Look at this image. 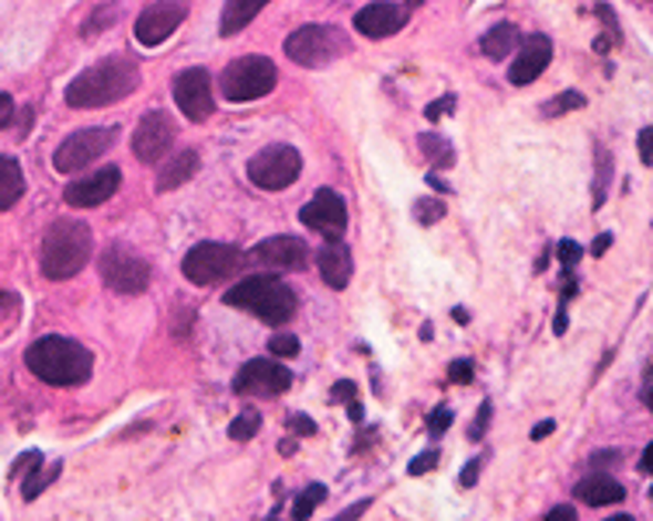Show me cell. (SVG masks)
Segmentation results:
<instances>
[{"label":"cell","mask_w":653,"mask_h":521,"mask_svg":"<svg viewBox=\"0 0 653 521\" xmlns=\"http://www.w3.org/2000/svg\"><path fill=\"white\" fill-rule=\"evenodd\" d=\"M143 81L139 63L133 56H105L102 63L87 66L84 73L70 81L66 105L70 108H108L125 102Z\"/></svg>","instance_id":"obj_1"},{"label":"cell","mask_w":653,"mask_h":521,"mask_svg":"<svg viewBox=\"0 0 653 521\" xmlns=\"http://www.w3.org/2000/svg\"><path fill=\"white\" fill-rule=\"evenodd\" d=\"M24 365H29L35 379H42L49 386H84L94 372V355L81 341L45 334L29 344Z\"/></svg>","instance_id":"obj_2"},{"label":"cell","mask_w":653,"mask_h":521,"mask_svg":"<svg viewBox=\"0 0 653 521\" xmlns=\"http://www.w3.org/2000/svg\"><path fill=\"white\" fill-rule=\"evenodd\" d=\"M94 251V237L91 227L81 219H56L53 227L45 230L42 247H39V268L45 279L66 282L91 261Z\"/></svg>","instance_id":"obj_3"},{"label":"cell","mask_w":653,"mask_h":521,"mask_svg":"<svg viewBox=\"0 0 653 521\" xmlns=\"http://www.w3.org/2000/svg\"><path fill=\"white\" fill-rule=\"evenodd\" d=\"M222 303L234 306V310L255 313L258 320H265V324H271V327L289 324V320L296 316V310H299L296 292L286 282L271 279V275H250V279L237 282L230 292L222 295Z\"/></svg>","instance_id":"obj_4"},{"label":"cell","mask_w":653,"mask_h":521,"mask_svg":"<svg viewBox=\"0 0 653 521\" xmlns=\"http://www.w3.org/2000/svg\"><path fill=\"white\" fill-rule=\"evenodd\" d=\"M247 254L240 251L237 243H219V240H203L195 243L191 251L182 261V275L191 285H219L226 279H234L237 271L243 268Z\"/></svg>","instance_id":"obj_5"},{"label":"cell","mask_w":653,"mask_h":521,"mask_svg":"<svg viewBox=\"0 0 653 521\" xmlns=\"http://www.w3.org/2000/svg\"><path fill=\"white\" fill-rule=\"evenodd\" d=\"M274 84H279V70L268 56H240L219 73V91L234 105L258 102V97L274 91Z\"/></svg>","instance_id":"obj_6"},{"label":"cell","mask_w":653,"mask_h":521,"mask_svg":"<svg viewBox=\"0 0 653 521\" xmlns=\"http://www.w3.org/2000/svg\"><path fill=\"white\" fill-rule=\"evenodd\" d=\"M348 53V39L344 32H338L334 24H303L286 39V56L299 66H331L334 60H341Z\"/></svg>","instance_id":"obj_7"},{"label":"cell","mask_w":653,"mask_h":521,"mask_svg":"<svg viewBox=\"0 0 653 521\" xmlns=\"http://www.w3.org/2000/svg\"><path fill=\"white\" fill-rule=\"evenodd\" d=\"M299 170H303V154L289 143H271L247 160V178L265 191H282L296 185Z\"/></svg>","instance_id":"obj_8"},{"label":"cell","mask_w":653,"mask_h":521,"mask_svg":"<svg viewBox=\"0 0 653 521\" xmlns=\"http://www.w3.org/2000/svg\"><path fill=\"white\" fill-rule=\"evenodd\" d=\"M118 139V126H91V129H77L73 136H66L56 154H53V167L60 174H77L84 167H91L102 154H108Z\"/></svg>","instance_id":"obj_9"},{"label":"cell","mask_w":653,"mask_h":521,"mask_svg":"<svg viewBox=\"0 0 653 521\" xmlns=\"http://www.w3.org/2000/svg\"><path fill=\"white\" fill-rule=\"evenodd\" d=\"M102 279L112 292L118 295H139L149 285V275H154V268L146 264V258H139L133 247H125L122 240H115L108 251L102 254Z\"/></svg>","instance_id":"obj_10"},{"label":"cell","mask_w":653,"mask_h":521,"mask_svg":"<svg viewBox=\"0 0 653 521\" xmlns=\"http://www.w3.org/2000/svg\"><path fill=\"white\" fill-rule=\"evenodd\" d=\"M174 136H178V126H174V118L160 108L146 112L139 122H136V133H133V154L143 160V164H157L170 154L174 146Z\"/></svg>","instance_id":"obj_11"},{"label":"cell","mask_w":653,"mask_h":521,"mask_svg":"<svg viewBox=\"0 0 653 521\" xmlns=\"http://www.w3.org/2000/svg\"><path fill=\"white\" fill-rule=\"evenodd\" d=\"M292 386V372L271 358H250L234 376L237 396H282Z\"/></svg>","instance_id":"obj_12"},{"label":"cell","mask_w":653,"mask_h":521,"mask_svg":"<svg viewBox=\"0 0 653 521\" xmlns=\"http://www.w3.org/2000/svg\"><path fill=\"white\" fill-rule=\"evenodd\" d=\"M174 102L191 122H206L216 108L213 102V77L206 66H188L174 77Z\"/></svg>","instance_id":"obj_13"},{"label":"cell","mask_w":653,"mask_h":521,"mask_svg":"<svg viewBox=\"0 0 653 521\" xmlns=\"http://www.w3.org/2000/svg\"><path fill=\"white\" fill-rule=\"evenodd\" d=\"M191 4L188 0H157L136 18V39L139 45H160L182 29Z\"/></svg>","instance_id":"obj_14"},{"label":"cell","mask_w":653,"mask_h":521,"mask_svg":"<svg viewBox=\"0 0 653 521\" xmlns=\"http://www.w3.org/2000/svg\"><path fill=\"white\" fill-rule=\"evenodd\" d=\"M299 219H303L307 230L331 240V237H341L348 227V206L334 188H320L310 202L299 209Z\"/></svg>","instance_id":"obj_15"},{"label":"cell","mask_w":653,"mask_h":521,"mask_svg":"<svg viewBox=\"0 0 653 521\" xmlns=\"http://www.w3.org/2000/svg\"><path fill=\"white\" fill-rule=\"evenodd\" d=\"M250 258L268 271H299V268H307V261H310V247L299 237L279 233V237L261 240L255 251H250Z\"/></svg>","instance_id":"obj_16"},{"label":"cell","mask_w":653,"mask_h":521,"mask_svg":"<svg viewBox=\"0 0 653 521\" xmlns=\"http://www.w3.org/2000/svg\"><path fill=\"white\" fill-rule=\"evenodd\" d=\"M118 185H122V170L118 167H102V170H94L91 178L66 185L63 202L73 206V209H94V206L108 202V198L118 191Z\"/></svg>","instance_id":"obj_17"},{"label":"cell","mask_w":653,"mask_h":521,"mask_svg":"<svg viewBox=\"0 0 653 521\" xmlns=\"http://www.w3.org/2000/svg\"><path fill=\"white\" fill-rule=\"evenodd\" d=\"M407 24V8L393 4V0H375L355 14V29L365 39H390Z\"/></svg>","instance_id":"obj_18"},{"label":"cell","mask_w":653,"mask_h":521,"mask_svg":"<svg viewBox=\"0 0 653 521\" xmlns=\"http://www.w3.org/2000/svg\"><path fill=\"white\" fill-rule=\"evenodd\" d=\"M549 60H552V42L546 35H529V39H525V45L518 49V60L511 63L508 81L515 87H525V84L539 81V73H546Z\"/></svg>","instance_id":"obj_19"},{"label":"cell","mask_w":653,"mask_h":521,"mask_svg":"<svg viewBox=\"0 0 653 521\" xmlns=\"http://www.w3.org/2000/svg\"><path fill=\"white\" fill-rule=\"evenodd\" d=\"M317 271L320 279L331 289H348L351 271H355V258H351V247L341 237H331L317 254Z\"/></svg>","instance_id":"obj_20"},{"label":"cell","mask_w":653,"mask_h":521,"mask_svg":"<svg viewBox=\"0 0 653 521\" xmlns=\"http://www.w3.org/2000/svg\"><path fill=\"white\" fill-rule=\"evenodd\" d=\"M577 501L588 504V508H609V504H622L625 501V487L605 473H594L588 480L577 483Z\"/></svg>","instance_id":"obj_21"},{"label":"cell","mask_w":653,"mask_h":521,"mask_svg":"<svg viewBox=\"0 0 653 521\" xmlns=\"http://www.w3.org/2000/svg\"><path fill=\"white\" fill-rule=\"evenodd\" d=\"M198 174V150H178L174 157H164L160 170H157V191H174V188H182L188 185L191 178Z\"/></svg>","instance_id":"obj_22"},{"label":"cell","mask_w":653,"mask_h":521,"mask_svg":"<svg viewBox=\"0 0 653 521\" xmlns=\"http://www.w3.org/2000/svg\"><path fill=\"white\" fill-rule=\"evenodd\" d=\"M265 4H268V0H226L222 21H219V32H222V35H237L240 29H247V24L258 18V11H261Z\"/></svg>","instance_id":"obj_23"},{"label":"cell","mask_w":653,"mask_h":521,"mask_svg":"<svg viewBox=\"0 0 653 521\" xmlns=\"http://www.w3.org/2000/svg\"><path fill=\"white\" fill-rule=\"evenodd\" d=\"M518 42H521V32H518V24H511V21H500V24H494V29L484 35V56H490V60H505V56H511L515 49H518Z\"/></svg>","instance_id":"obj_24"},{"label":"cell","mask_w":653,"mask_h":521,"mask_svg":"<svg viewBox=\"0 0 653 521\" xmlns=\"http://www.w3.org/2000/svg\"><path fill=\"white\" fill-rule=\"evenodd\" d=\"M24 195V170L18 157H0V212L11 209Z\"/></svg>","instance_id":"obj_25"},{"label":"cell","mask_w":653,"mask_h":521,"mask_svg":"<svg viewBox=\"0 0 653 521\" xmlns=\"http://www.w3.org/2000/svg\"><path fill=\"white\" fill-rule=\"evenodd\" d=\"M60 469H63L60 462H49V466H45V462L39 459V462H35L32 469H29V477H24L21 498H24V501H35L39 493H42V490H45L49 483H53V480L60 477Z\"/></svg>","instance_id":"obj_26"},{"label":"cell","mask_w":653,"mask_h":521,"mask_svg":"<svg viewBox=\"0 0 653 521\" xmlns=\"http://www.w3.org/2000/svg\"><path fill=\"white\" fill-rule=\"evenodd\" d=\"M417 146L424 150V157H432L438 167H452V160H456V150H452V143L442 133H421Z\"/></svg>","instance_id":"obj_27"},{"label":"cell","mask_w":653,"mask_h":521,"mask_svg":"<svg viewBox=\"0 0 653 521\" xmlns=\"http://www.w3.org/2000/svg\"><path fill=\"white\" fill-rule=\"evenodd\" d=\"M612 154L609 150H598V170H594V209L605 206V198H609V185H612Z\"/></svg>","instance_id":"obj_28"},{"label":"cell","mask_w":653,"mask_h":521,"mask_svg":"<svg viewBox=\"0 0 653 521\" xmlns=\"http://www.w3.org/2000/svg\"><path fill=\"white\" fill-rule=\"evenodd\" d=\"M118 14H122V4H102V8H94L91 11V18L84 21V35L91 39V35H97V32H108L112 24H118Z\"/></svg>","instance_id":"obj_29"},{"label":"cell","mask_w":653,"mask_h":521,"mask_svg":"<svg viewBox=\"0 0 653 521\" xmlns=\"http://www.w3.org/2000/svg\"><path fill=\"white\" fill-rule=\"evenodd\" d=\"M258 431H261V414H258L255 407L240 410V417L230 425V438H234V441H250Z\"/></svg>","instance_id":"obj_30"},{"label":"cell","mask_w":653,"mask_h":521,"mask_svg":"<svg viewBox=\"0 0 653 521\" xmlns=\"http://www.w3.org/2000/svg\"><path fill=\"white\" fill-rule=\"evenodd\" d=\"M323 498H326V487H323V483H310V487L296 498V504H292V518H299V521L310 518Z\"/></svg>","instance_id":"obj_31"},{"label":"cell","mask_w":653,"mask_h":521,"mask_svg":"<svg viewBox=\"0 0 653 521\" xmlns=\"http://www.w3.org/2000/svg\"><path fill=\"white\" fill-rule=\"evenodd\" d=\"M577 108H584V94H581V91H563V94L552 97L549 105H542V115H546V118H557V115L577 112Z\"/></svg>","instance_id":"obj_32"},{"label":"cell","mask_w":653,"mask_h":521,"mask_svg":"<svg viewBox=\"0 0 653 521\" xmlns=\"http://www.w3.org/2000/svg\"><path fill=\"white\" fill-rule=\"evenodd\" d=\"M442 216H445L442 198H417V202H414V219L421 222V227H435Z\"/></svg>","instance_id":"obj_33"},{"label":"cell","mask_w":653,"mask_h":521,"mask_svg":"<svg viewBox=\"0 0 653 521\" xmlns=\"http://www.w3.org/2000/svg\"><path fill=\"white\" fill-rule=\"evenodd\" d=\"M268 352H271L274 358H296V355H299V337H296V334H274V337L268 341Z\"/></svg>","instance_id":"obj_34"},{"label":"cell","mask_w":653,"mask_h":521,"mask_svg":"<svg viewBox=\"0 0 653 521\" xmlns=\"http://www.w3.org/2000/svg\"><path fill=\"white\" fill-rule=\"evenodd\" d=\"M490 417H494V404H490V400H484V404H480V410H476V420L469 425V438H473V441H480V438H484V431H487V425H490Z\"/></svg>","instance_id":"obj_35"},{"label":"cell","mask_w":653,"mask_h":521,"mask_svg":"<svg viewBox=\"0 0 653 521\" xmlns=\"http://www.w3.org/2000/svg\"><path fill=\"white\" fill-rule=\"evenodd\" d=\"M560 264H563V271H573L577 268V261H581V243L577 240H560Z\"/></svg>","instance_id":"obj_36"},{"label":"cell","mask_w":653,"mask_h":521,"mask_svg":"<svg viewBox=\"0 0 653 521\" xmlns=\"http://www.w3.org/2000/svg\"><path fill=\"white\" fill-rule=\"evenodd\" d=\"M473 376H476V368H473V362H466V358H459V362H452V365H448V379H452V383L469 386V383H473Z\"/></svg>","instance_id":"obj_37"},{"label":"cell","mask_w":653,"mask_h":521,"mask_svg":"<svg viewBox=\"0 0 653 521\" xmlns=\"http://www.w3.org/2000/svg\"><path fill=\"white\" fill-rule=\"evenodd\" d=\"M435 466H438V452L428 449V452H421V456L407 466V473H411V477H424V473H432Z\"/></svg>","instance_id":"obj_38"},{"label":"cell","mask_w":653,"mask_h":521,"mask_svg":"<svg viewBox=\"0 0 653 521\" xmlns=\"http://www.w3.org/2000/svg\"><path fill=\"white\" fill-rule=\"evenodd\" d=\"M484 462H487V456H476V459H469L466 462V469L459 473V487H476V480H480V469H484Z\"/></svg>","instance_id":"obj_39"},{"label":"cell","mask_w":653,"mask_h":521,"mask_svg":"<svg viewBox=\"0 0 653 521\" xmlns=\"http://www.w3.org/2000/svg\"><path fill=\"white\" fill-rule=\"evenodd\" d=\"M452 428V410L448 407H435L432 417H428V431L432 435H445Z\"/></svg>","instance_id":"obj_40"},{"label":"cell","mask_w":653,"mask_h":521,"mask_svg":"<svg viewBox=\"0 0 653 521\" xmlns=\"http://www.w3.org/2000/svg\"><path fill=\"white\" fill-rule=\"evenodd\" d=\"M448 112H456V94H445V97H438L435 105L424 108V115H428V122H438V118H442V115H448Z\"/></svg>","instance_id":"obj_41"},{"label":"cell","mask_w":653,"mask_h":521,"mask_svg":"<svg viewBox=\"0 0 653 521\" xmlns=\"http://www.w3.org/2000/svg\"><path fill=\"white\" fill-rule=\"evenodd\" d=\"M355 393H359L355 383H351V379H341V383L331 389V400H334V404H341V400H355Z\"/></svg>","instance_id":"obj_42"},{"label":"cell","mask_w":653,"mask_h":521,"mask_svg":"<svg viewBox=\"0 0 653 521\" xmlns=\"http://www.w3.org/2000/svg\"><path fill=\"white\" fill-rule=\"evenodd\" d=\"M289 431H296V435H317V425L310 417H303V414H292L289 417Z\"/></svg>","instance_id":"obj_43"},{"label":"cell","mask_w":653,"mask_h":521,"mask_svg":"<svg viewBox=\"0 0 653 521\" xmlns=\"http://www.w3.org/2000/svg\"><path fill=\"white\" fill-rule=\"evenodd\" d=\"M14 118V97L0 91V129H8Z\"/></svg>","instance_id":"obj_44"},{"label":"cell","mask_w":653,"mask_h":521,"mask_svg":"<svg viewBox=\"0 0 653 521\" xmlns=\"http://www.w3.org/2000/svg\"><path fill=\"white\" fill-rule=\"evenodd\" d=\"M640 160L646 167L653 164V129H640Z\"/></svg>","instance_id":"obj_45"},{"label":"cell","mask_w":653,"mask_h":521,"mask_svg":"<svg viewBox=\"0 0 653 521\" xmlns=\"http://www.w3.org/2000/svg\"><path fill=\"white\" fill-rule=\"evenodd\" d=\"M619 459H622V452L605 449V452H594V456H591V466H598V469H601V466H615Z\"/></svg>","instance_id":"obj_46"},{"label":"cell","mask_w":653,"mask_h":521,"mask_svg":"<svg viewBox=\"0 0 653 521\" xmlns=\"http://www.w3.org/2000/svg\"><path fill=\"white\" fill-rule=\"evenodd\" d=\"M573 518H577L573 504H560V508L546 511V521H573Z\"/></svg>","instance_id":"obj_47"},{"label":"cell","mask_w":653,"mask_h":521,"mask_svg":"<svg viewBox=\"0 0 653 521\" xmlns=\"http://www.w3.org/2000/svg\"><path fill=\"white\" fill-rule=\"evenodd\" d=\"M39 459H42L39 452H24V456H21V459L14 462V477H18V473H29V469H32V466L39 462Z\"/></svg>","instance_id":"obj_48"},{"label":"cell","mask_w":653,"mask_h":521,"mask_svg":"<svg viewBox=\"0 0 653 521\" xmlns=\"http://www.w3.org/2000/svg\"><path fill=\"white\" fill-rule=\"evenodd\" d=\"M372 508V501H359V504H351V508H344L341 514H338V521H351V518H359V514H365Z\"/></svg>","instance_id":"obj_49"},{"label":"cell","mask_w":653,"mask_h":521,"mask_svg":"<svg viewBox=\"0 0 653 521\" xmlns=\"http://www.w3.org/2000/svg\"><path fill=\"white\" fill-rule=\"evenodd\" d=\"M612 240H615L612 233H601V237H594V243H591V254H594V258H601V254H605L609 247H612Z\"/></svg>","instance_id":"obj_50"},{"label":"cell","mask_w":653,"mask_h":521,"mask_svg":"<svg viewBox=\"0 0 653 521\" xmlns=\"http://www.w3.org/2000/svg\"><path fill=\"white\" fill-rule=\"evenodd\" d=\"M552 431H557V420H542V425L532 428V438H536V441H546Z\"/></svg>","instance_id":"obj_51"},{"label":"cell","mask_w":653,"mask_h":521,"mask_svg":"<svg viewBox=\"0 0 653 521\" xmlns=\"http://www.w3.org/2000/svg\"><path fill=\"white\" fill-rule=\"evenodd\" d=\"M348 417L355 420V425H362V420H365V410H362L359 400H348Z\"/></svg>","instance_id":"obj_52"},{"label":"cell","mask_w":653,"mask_h":521,"mask_svg":"<svg viewBox=\"0 0 653 521\" xmlns=\"http://www.w3.org/2000/svg\"><path fill=\"white\" fill-rule=\"evenodd\" d=\"M643 407H653V393H650V365H646V372H643Z\"/></svg>","instance_id":"obj_53"},{"label":"cell","mask_w":653,"mask_h":521,"mask_svg":"<svg viewBox=\"0 0 653 521\" xmlns=\"http://www.w3.org/2000/svg\"><path fill=\"white\" fill-rule=\"evenodd\" d=\"M640 469H643V473H646V477L653 473V445H646V449H643V459H640Z\"/></svg>","instance_id":"obj_54"},{"label":"cell","mask_w":653,"mask_h":521,"mask_svg":"<svg viewBox=\"0 0 653 521\" xmlns=\"http://www.w3.org/2000/svg\"><path fill=\"white\" fill-rule=\"evenodd\" d=\"M452 316H456L459 324H469V310H463V306H456V310H452Z\"/></svg>","instance_id":"obj_55"},{"label":"cell","mask_w":653,"mask_h":521,"mask_svg":"<svg viewBox=\"0 0 653 521\" xmlns=\"http://www.w3.org/2000/svg\"><path fill=\"white\" fill-rule=\"evenodd\" d=\"M279 452H282V456H292V452H296V441H292V438H286V441L279 445Z\"/></svg>","instance_id":"obj_56"},{"label":"cell","mask_w":653,"mask_h":521,"mask_svg":"<svg viewBox=\"0 0 653 521\" xmlns=\"http://www.w3.org/2000/svg\"><path fill=\"white\" fill-rule=\"evenodd\" d=\"M428 185H435L438 191H452V188H448V185H445L442 178H435V174H428Z\"/></svg>","instance_id":"obj_57"},{"label":"cell","mask_w":653,"mask_h":521,"mask_svg":"<svg viewBox=\"0 0 653 521\" xmlns=\"http://www.w3.org/2000/svg\"><path fill=\"white\" fill-rule=\"evenodd\" d=\"M424 4V0H407V8H421Z\"/></svg>","instance_id":"obj_58"},{"label":"cell","mask_w":653,"mask_h":521,"mask_svg":"<svg viewBox=\"0 0 653 521\" xmlns=\"http://www.w3.org/2000/svg\"><path fill=\"white\" fill-rule=\"evenodd\" d=\"M0 295H4V292H0Z\"/></svg>","instance_id":"obj_59"}]
</instances>
